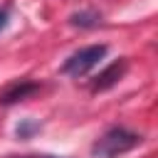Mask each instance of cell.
Wrapping results in <instances>:
<instances>
[{"instance_id": "cell-6", "label": "cell", "mask_w": 158, "mask_h": 158, "mask_svg": "<svg viewBox=\"0 0 158 158\" xmlns=\"http://www.w3.org/2000/svg\"><path fill=\"white\" fill-rule=\"evenodd\" d=\"M22 158H57V156H22Z\"/></svg>"}, {"instance_id": "cell-1", "label": "cell", "mask_w": 158, "mask_h": 158, "mask_svg": "<svg viewBox=\"0 0 158 158\" xmlns=\"http://www.w3.org/2000/svg\"><path fill=\"white\" fill-rule=\"evenodd\" d=\"M138 143H141V136L138 133H133L128 128H109L91 146V156L94 158H116L121 153H128Z\"/></svg>"}, {"instance_id": "cell-3", "label": "cell", "mask_w": 158, "mask_h": 158, "mask_svg": "<svg viewBox=\"0 0 158 158\" xmlns=\"http://www.w3.org/2000/svg\"><path fill=\"white\" fill-rule=\"evenodd\" d=\"M123 72H126V59H118V62H114V64H109L99 77H96V81H94V91H99V89H109V86H114L121 77H123Z\"/></svg>"}, {"instance_id": "cell-4", "label": "cell", "mask_w": 158, "mask_h": 158, "mask_svg": "<svg viewBox=\"0 0 158 158\" xmlns=\"http://www.w3.org/2000/svg\"><path fill=\"white\" fill-rule=\"evenodd\" d=\"M37 86L35 84H30V81H22V84H12L5 94H2V101L5 104H15V101H22L25 96H30L32 91H35Z\"/></svg>"}, {"instance_id": "cell-2", "label": "cell", "mask_w": 158, "mask_h": 158, "mask_svg": "<svg viewBox=\"0 0 158 158\" xmlns=\"http://www.w3.org/2000/svg\"><path fill=\"white\" fill-rule=\"evenodd\" d=\"M104 54H106V44H89V47H81L79 52H74V54L64 62L62 72H64V74H72V77H84L89 69H94V67L104 59Z\"/></svg>"}, {"instance_id": "cell-5", "label": "cell", "mask_w": 158, "mask_h": 158, "mask_svg": "<svg viewBox=\"0 0 158 158\" xmlns=\"http://www.w3.org/2000/svg\"><path fill=\"white\" fill-rule=\"evenodd\" d=\"M5 22H7V10H5V7H0V30L5 27Z\"/></svg>"}]
</instances>
